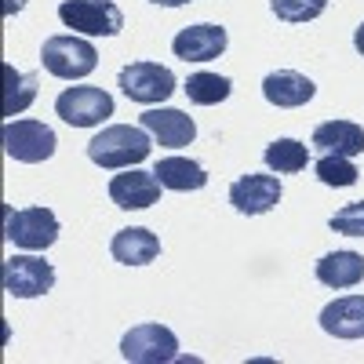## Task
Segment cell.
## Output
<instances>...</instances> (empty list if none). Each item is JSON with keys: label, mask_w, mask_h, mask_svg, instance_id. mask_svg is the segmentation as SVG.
<instances>
[{"label": "cell", "mask_w": 364, "mask_h": 364, "mask_svg": "<svg viewBox=\"0 0 364 364\" xmlns=\"http://www.w3.org/2000/svg\"><path fill=\"white\" fill-rule=\"evenodd\" d=\"M149 135L146 128H132V124H113V128H102L95 139L87 142V157L91 164H99L106 171H117V168H135L149 157Z\"/></svg>", "instance_id": "obj_1"}, {"label": "cell", "mask_w": 364, "mask_h": 364, "mask_svg": "<svg viewBox=\"0 0 364 364\" xmlns=\"http://www.w3.org/2000/svg\"><path fill=\"white\" fill-rule=\"evenodd\" d=\"M41 58H44V70L63 80H80L87 73H95V66H99L95 44H87L84 37H73V33L48 37L41 48Z\"/></svg>", "instance_id": "obj_2"}, {"label": "cell", "mask_w": 364, "mask_h": 364, "mask_svg": "<svg viewBox=\"0 0 364 364\" xmlns=\"http://www.w3.org/2000/svg\"><path fill=\"white\" fill-rule=\"evenodd\" d=\"M4 237L15 248L26 252H48L58 240V219L51 208H11L4 219Z\"/></svg>", "instance_id": "obj_3"}, {"label": "cell", "mask_w": 364, "mask_h": 364, "mask_svg": "<svg viewBox=\"0 0 364 364\" xmlns=\"http://www.w3.org/2000/svg\"><path fill=\"white\" fill-rule=\"evenodd\" d=\"M58 18L66 29H77L84 37H117L124 29V15L113 0H63Z\"/></svg>", "instance_id": "obj_4"}, {"label": "cell", "mask_w": 364, "mask_h": 364, "mask_svg": "<svg viewBox=\"0 0 364 364\" xmlns=\"http://www.w3.org/2000/svg\"><path fill=\"white\" fill-rule=\"evenodd\" d=\"M55 113L63 117L70 128H95L106 117H113V95L102 87L77 84V87H66L63 95L55 99Z\"/></svg>", "instance_id": "obj_5"}, {"label": "cell", "mask_w": 364, "mask_h": 364, "mask_svg": "<svg viewBox=\"0 0 364 364\" xmlns=\"http://www.w3.org/2000/svg\"><path fill=\"white\" fill-rule=\"evenodd\" d=\"M117 87L124 91L132 102H142V106H157L164 99H171L175 91V73L161 63H132L120 70L117 77Z\"/></svg>", "instance_id": "obj_6"}, {"label": "cell", "mask_w": 364, "mask_h": 364, "mask_svg": "<svg viewBox=\"0 0 364 364\" xmlns=\"http://www.w3.org/2000/svg\"><path fill=\"white\" fill-rule=\"evenodd\" d=\"M120 357L132 364H168L178 357V339L164 324H135L120 339Z\"/></svg>", "instance_id": "obj_7"}, {"label": "cell", "mask_w": 364, "mask_h": 364, "mask_svg": "<svg viewBox=\"0 0 364 364\" xmlns=\"http://www.w3.org/2000/svg\"><path fill=\"white\" fill-rule=\"evenodd\" d=\"M55 132L41 120H8L4 124V154L18 164H41L55 154Z\"/></svg>", "instance_id": "obj_8"}, {"label": "cell", "mask_w": 364, "mask_h": 364, "mask_svg": "<svg viewBox=\"0 0 364 364\" xmlns=\"http://www.w3.org/2000/svg\"><path fill=\"white\" fill-rule=\"evenodd\" d=\"M51 284H55V269L37 255H11L4 262V291L11 299H37L51 291Z\"/></svg>", "instance_id": "obj_9"}, {"label": "cell", "mask_w": 364, "mask_h": 364, "mask_svg": "<svg viewBox=\"0 0 364 364\" xmlns=\"http://www.w3.org/2000/svg\"><path fill=\"white\" fill-rule=\"evenodd\" d=\"M281 178L277 175H240L230 186V204L240 211V215H266V211L277 208L281 200Z\"/></svg>", "instance_id": "obj_10"}, {"label": "cell", "mask_w": 364, "mask_h": 364, "mask_svg": "<svg viewBox=\"0 0 364 364\" xmlns=\"http://www.w3.org/2000/svg\"><path fill=\"white\" fill-rule=\"evenodd\" d=\"M226 44H230V37H226L223 26L200 22V26L178 29V37L171 41V51L182 63H211V58H219L226 51Z\"/></svg>", "instance_id": "obj_11"}, {"label": "cell", "mask_w": 364, "mask_h": 364, "mask_svg": "<svg viewBox=\"0 0 364 364\" xmlns=\"http://www.w3.org/2000/svg\"><path fill=\"white\" fill-rule=\"evenodd\" d=\"M161 178L154 171H139V168H128L109 178V197L117 208L124 211H142V208H154L161 200Z\"/></svg>", "instance_id": "obj_12"}, {"label": "cell", "mask_w": 364, "mask_h": 364, "mask_svg": "<svg viewBox=\"0 0 364 364\" xmlns=\"http://www.w3.org/2000/svg\"><path fill=\"white\" fill-rule=\"evenodd\" d=\"M142 128L154 135L161 146L168 149H182L197 139V124L193 117H186L182 109H171V106H157V109H146L142 113Z\"/></svg>", "instance_id": "obj_13"}, {"label": "cell", "mask_w": 364, "mask_h": 364, "mask_svg": "<svg viewBox=\"0 0 364 364\" xmlns=\"http://www.w3.org/2000/svg\"><path fill=\"white\" fill-rule=\"evenodd\" d=\"M262 95L269 106L277 109H295V106H306L317 95V84L306 73H295V70H277L262 80Z\"/></svg>", "instance_id": "obj_14"}, {"label": "cell", "mask_w": 364, "mask_h": 364, "mask_svg": "<svg viewBox=\"0 0 364 364\" xmlns=\"http://www.w3.org/2000/svg\"><path fill=\"white\" fill-rule=\"evenodd\" d=\"M321 328L336 339H364V295H343L321 310Z\"/></svg>", "instance_id": "obj_15"}, {"label": "cell", "mask_w": 364, "mask_h": 364, "mask_svg": "<svg viewBox=\"0 0 364 364\" xmlns=\"http://www.w3.org/2000/svg\"><path fill=\"white\" fill-rule=\"evenodd\" d=\"M314 146L321 154L357 157V154H364V128L353 124V120H324L314 132Z\"/></svg>", "instance_id": "obj_16"}, {"label": "cell", "mask_w": 364, "mask_h": 364, "mask_svg": "<svg viewBox=\"0 0 364 364\" xmlns=\"http://www.w3.org/2000/svg\"><path fill=\"white\" fill-rule=\"evenodd\" d=\"M109 252H113L117 262H124V266H146V262H154L161 255V240L146 226H128V230H120L113 237Z\"/></svg>", "instance_id": "obj_17"}, {"label": "cell", "mask_w": 364, "mask_h": 364, "mask_svg": "<svg viewBox=\"0 0 364 364\" xmlns=\"http://www.w3.org/2000/svg\"><path fill=\"white\" fill-rule=\"evenodd\" d=\"M314 273H317V281L324 288H336V291L353 288V284L364 281V255H357V252H328L317 262Z\"/></svg>", "instance_id": "obj_18"}, {"label": "cell", "mask_w": 364, "mask_h": 364, "mask_svg": "<svg viewBox=\"0 0 364 364\" xmlns=\"http://www.w3.org/2000/svg\"><path fill=\"white\" fill-rule=\"evenodd\" d=\"M154 175L161 178L164 190H175V193L204 190V182H208V171L197 161H190V157H161Z\"/></svg>", "instance_id": "obj_19"}, {"label": "cell", "mask_w": 364, "mask_h": 364, "mask_svg": "<svg viewBox=\"0 0 364 364\" xmlns=\"http://www.w3.org/2000/svg\"><path fill=\"white\" fill-rule=\"evenodd\" d=\"M266 168L269 171H277V175H291V171H302L310 164V149L295 142V139H273L266 146Z\"/></svg>", "instance_id": "obj_20"}, {"label": "cell", "mask_w": 364, "mask_h": 364, "mask_svg": "<svg viewBox=\"0 0 364 364\" xmlns=\"http://www.w3.org/2000/svg\"><path fill=\"white\" fill-rule=\"evenodd\" d=\"M37 99V73H18L15 66H4V117L22 113Z\"/></svg>", "instance_id": "obj_21"}, {"label": "cell", "mask_w": 364, "mask_h": 364, "mask_svg": "<svg viewBox=\"0 0 364 364\" xmlns=\"http://www.w3.org/2000/svg\"><path fill=\"white\" fill-rule=\"evenodd\" d=\"M230 77H219V73H190L186 77V95L193 106H215L223 99H230Z\"/></svg>", "instance_id": "obj_22"}, {"label": "cell", "mask_w": 364, "mask_h": 364, "mask_svg": "<svg viewBox=\"0 0 364 364\" xmlns=\"http://www.w3.org/2000/svg\"><path fill=\"white\" fill-rule=\"evenodd\" d=\"M317 178L324 182V186H353L357 182V164L350 157H339V154H324L317 164H314Z\"/></svg>", "instance_id": "obj_23"}, {"label": "cell", "mask_w": 364, "mask_h": 364, "mask_svg": "<svg viewBox=\"0 0 364 364\" xmlns=\"http://www.w3.org/2000/svg\"><path fill=\"white\" fill-rule=\"evenodd\" d=\"M328 0H269V11L281 22H314L317 15H324Z\"/></svg>", "instance_id": "obj_24"}, {"label": "cell", "mask_w": 364, "mask_h": 364, "mask_svg": "<svg viewBox=\"0 0 364 364\" xmlns=\"http://www.w3.org/2000/svg\"><path fill=\"white\" fill-rule=\"evenodd\" d=\"M328 226L336 233H346V237H364V200L346 204L343 211H336V215L328 219Z\"/></svg>", "instance_id": "obj_25"}, {"label": "cell", "mask_w": 364, "mask_h": 364, "mask_svg": "<svg viewBox=\"0 0 364 364\" xmlns=\"http://www.w3.org/2000/svg\"><path fill=\"white\" fill-rule=\"evenodd\" d=\"M353 48H357V51L364 55V22H360V26L353 29Z\"/></svg>", "instance_id": "obj_26"}, {"label": "cell", "mask_w": 364, "mask_h": 364, "mask_svg": "<svg viewBox=\"0 0 364 364\" xmlns=\"http://www.w3.org/2000/svg\"><path fill=\"white\" fill-rule=\"evenodd\" d=\"M154 4H161V8H182V4H190V0H154Z\"/></svg>", "instance_id": "obj_27"}]
</instances>
